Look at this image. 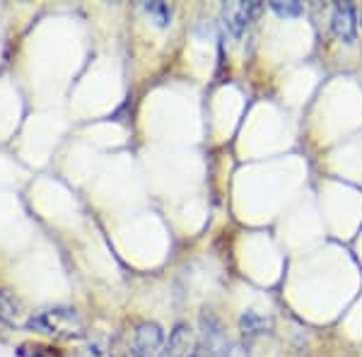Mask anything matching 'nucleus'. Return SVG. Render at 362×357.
I'll use <instances>...</instances> for the list:
<instances>
[{"mask_svg": "<svg viewBox=\"0 0 362 357\" xmlns=\"http://www.w3.org/2000/svg\"><path fill=\"white\" fill-rule=\"evenodd\" d=\"M27 329L46 333V336H54V338H61V341H75V338H83L87 333L85 321L80 319V314L70 307L44 309V312L29 316Z\"/></svg>", "mask_w": 362, "mask_h": 357, "instance_id": "1", "label": "nucleus"}, {"mask_svg": "<svg viewBox=\"0 0 362 357\" xmlns=\"http://www.w3.org/2000/svg\"><path fill=\"white\" fill-rule=\"evenodd\" d=\"M264 13V5L259 0H239V3H227L223 8V25L232 37H242L247 29L254 25L256 17Z\"/></svg>", "mask_w": 362, "mask_h": 357, "instance_id": "2", "label": "nucleus"}, {"mask_svg": "<svg viewBox=\"0 0 362 357\" xmlns=\"http://www.w3.org/2000/svg\"><path fill=\"white\" fill-rule=\"evenodd\" d=\"M162 343H165V336H162L160 326L153 324V321H143L133 331V357H162V353H165Z\"/></svg>", "mask_w": 362, "mask_h": 357, "instance_id": "3", "label": "nucleus"}, {"mask_svg": "<svg viewBox=\"0 0 362 357\" xmlns=\"http://www.w3.org/2000/svg\"><path fill=\"white\" fill-rule=\"evenodd\" d=\"M331 32L338 42L355 44L358 42V10L353 3H336L331 13Z\"/></svg>", "mask_w": 362, "mask_h": 357, "instance_id": "4", "label": "nucleus"}, {"mask_svg": "<svg viewBox=\"0 0 362 357\" xmlns=\"http://www.w3.org/2000/svg\"><path fill=\"white\" fill-rule=\"evenodd\" d=\"M198 338L189 324H177L169 336V343L162 357H196Z\"/></svg>", "mask_w": 362, "mask_h": 357, "instance_id": "5", "label": "nucleus"}, {"mask_svg": "<svg viewBox=\"0 0 362 357\" xmlns=\"http://www.w3.org/2000/svg\"><path fill=\"white\" fill-rule=\"evenodd\" d=\"M239 326H242V333L247 338H254V336H261V333H266L271 329V321H266L264 316L254 314V312H247L242 316V321H239Z\"/></svg>", "mask_w": 362, "mask_h": 357, "instance_id": "6", "label": "nucleus"}, {"mask_svg": "<svg viewBox=\"0 0 362 357\" xmlns=\"http://www.w3.org/2000/svg\"><path fill=\"white\" fill-rule=\"evenodd\" d=\"M17 357H63V353L56 348H51V345L22 343L20 348H17Z\"/></svg>", "mask_w": 362, "mask_h": 357, "instance_id": "7", "label": "nucleus"}, {"mask_svg": "<svg viewBox=\"0 0 362 357\" xmlns=\"http://www.w3.org/2000/svg\"><path fill=\"white\" fill-rule=\"evenodd\" d=\"M17 319V304L10 295L0 292V331L3 329H10Z\"/></svg>", "mask_w": 362, "mask_h": 357, "instance_id": "8", "label": "nucleus"}, {"mask_svg": "<svg viewBox=\"0 0 362 357\" xmlns=\"http://www.w3.org/2000/svg\"><path fill=\"white\" fill-rule=\"evenodd\" d=\"M145 13H148L160 27H167L169 20H172V10H169L167 3H145L143 5Z\"/></svg>", "mask_w": 362, "mask_h": 357, "instance_id": "9", "label": "nucleus"}, {"mask_svg": "<svg viewBox=\"0 0 362 357\" xmlns=\"http://www.w3.org/2000/svg\"><path fill=\"white\" fill-rule=\"evenodd\" d=\"M271 10L273 13H278L280 17H297L302 15V3H297V0H288V3H283V0H273L271 3Z\"/></svg>", "mask_w": 362, "mask_h": 357, "instance_id": "10", "label": "nucleus"}, {"mask_svg": "<svg viewBox=\"0 0 362 357\" xmlns=\"http://www.w3.org/2000/svg\"><path fill=\"white\" fill-rule=\"evenodd\" d=\"M109 350L112 348H107V343L104 341H92L80 350L78 357H109Z\"/></svg>", "mask_w": 362, "mask_h": 357, "instance_id": "11", "label": "nucleus"}, {"mask_svg": "<svg viewBox=\"0 0 362 357\" xmlns=\"http://www.w3.org/2000/svg\"><path fill=\"white\" fill-rule=\"evenodd\" d=\"M109 357H133V350H131V345L124 348L121 343H114L112 350H109Z\"/></svg>", "mask_w": 362, "mask_h": 357, "instance_id": "12", "label": "nucleus"}, {"mask_svg": "<svg viewBox=\"0 0 362 357\" xmlns=\"http://www.w3.org/2000/svg\"><path fill=\"white\" fill-rule=\"evenodd\" d=\"M360 20H362V15H360Z\"/></svg>", "mask_w": 362, "mask_h": 357, "instance_id": "13", "label": "nucleus"}]
</instances>
